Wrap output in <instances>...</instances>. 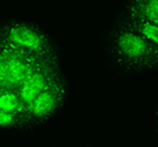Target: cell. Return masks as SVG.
<instances>
[{
  "mask_svg": "<svg viewBox=\"0 0 158 147\" xmlns=\"http://www.w3.org/2000/svg\"><path fill=\"white\" fill-rule=\"evenodd\" d=\"M99 47L107 72L127 81L158 74V55L138 29L115 16L99 33Z\"/></svg>",
  "mask_w": 158,
  "mask_h": 147,
  "instance_id": "6da1fadb",
  "label": "cell"
},
{
  "mask_svg": "<svg viewBox=\"0 0 158 147\" xmlns=\"http://www.w3.org/2000/svg\"><path fill=\"white\" fill-rule=\"evenodd\" d=\"M135 26L144 34V37L148 40V42L152 45V47L154 49V51L158 55V25H135Z\"/></svg>",
  "mask_w": 158,
  "mask_h": 147,
  "instance_id": "8992f818",
  "label": "cell"
},
{
  "mask_svg": "<svg viewBox=\"0 0 158 147\" xmlns=\"http://www.w3.org/2000/svg\"><path fill=\"white\" fill-rule=\"evenodd\" d=\"M70 92V79L63 65L52 70L31 99L24 104L27 131L41 129L56 120L67 105Z\"/></svg>",
  "mask_w": 158,
  "mask_h": 147,
  "instance_id": "3957f363",
  "label": "cell"
},
{
  "mask_svg": "<svg viewBox=\"0 0 158 147\" xmlns=\"http://www.w3.org/2000/svg\"><path fill=\"white\" fill-rule=\"evenodd\" d=\"M27 133L24 106L19 93L0 85V134Z\"/></svg>",
  "mask_w": 158,
  "mask_h": 147,
  "instance_id": "277c9868",
  "label": "cell"
},
{
  "mask_svg": "<svg viewBox=\"0 0 158 147\" xmlns=\"http://www.w3.org/2000/svg\"><path fill=\"white\" fill-rule=\"evenodd\" d=\"M150 131L153 141L158 143V100L156 101L154 106H153V112L150 117Z\"/></svg>",
  "mask_w": 158,
  "mask_h": 147,
  "instance_id": "52a82bcc",
  "label": "cell"
},
{
  "mask_svg": "<svg viewBox=\"0 0 158 147\" xmlns=\"http://www.w3.org/2000/svg\"><path fill=\"white\" fill-rule=\"evenodd\" d=\"M116 16L135 25H158V0H123Z\"/></svg>",
  "mask_w": 158,
  "mask_h": 147,
  "instance_id": "5b68a950",
  "label": "cell"
},
{
  "mask_svg": "<svg viewBox=\"0 0 158 147\" xmlns=\"http://www.w3.org/2000/svg\"><path fill=\"white\" fill-rule=\"evenodd\" d=\"M0 50L48 65H63V54L56 36L41 22L27 16L0 17Z\"/></svg>",
  "mask_w": 158,
  "mask_h": 147,
  "instance_id": "7a4b0ae2",
  "label": "cell"
}]
</instances>
